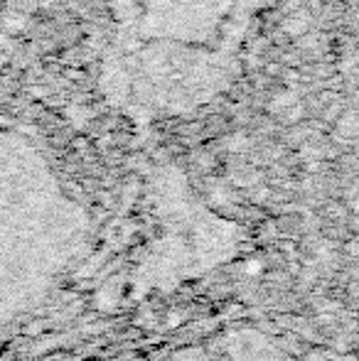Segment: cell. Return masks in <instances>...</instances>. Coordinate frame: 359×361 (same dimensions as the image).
Wrapping results in <instances>:
<instances>
[{
	"label": "cell",
	"mask_w": 359,
	"mask_h": 361,
	"mask_svg": "<svg viewBox=\"0 0 359 361\" xmlns=\"http://www.w3.org/2000/svg\"><path fill=\"white\" fill-rule=\"evenodd\" d=\"M283 76L288 79V84H296V81H300V74H298L296 69H288V72H283Z\"/></svg>",
	"instance_id": "obj_1"
},
{
	"label": "cell",
	"mask_w": 359,
	"mask_h": 361,
	"mask_svg": "<svg viewBox=\"0 0 359 361\" xmlns=\"http://www.w3.org/2000/svg\"><path fill=\"white\" fill-rule=\"evenodd\" d=\"M64 74H67L69 76V79H87V74H84V72H79V69H64Z\"/></svg>",
	"instance_id": "obj_2"
},
{
	"label": "cell",
	"mask_w": 359,
	"mask_h": 361,
	"mask_svg": "<svg viewBox=\"0 0 359 361\" xmlns=\"http://www.w3.org/2000/svg\"><path fill=\"white\" fill-rule=\"evenodd\" d=\"M266 74L278 76V74H281V67H278V64H269V67H266Z\"/></svg>",
	"instance_id": "obj_3"
},
{
	"label": "cell",
	"mask_w": 359,
	"mask_h": 361,
	"mask_svg": "<svg viewBox=\"0 0 359 361\" xmlns=\"http://www.w3.org/2000/svg\"><path fill=\"white\" fill-rule=\"evenodd\" d=\"M320 3H322V0H310V10H320L322 8Z\"/></svg>",
	"instance_id": "obj_4"
}]
</instances>
